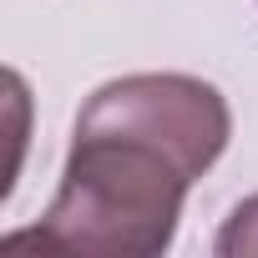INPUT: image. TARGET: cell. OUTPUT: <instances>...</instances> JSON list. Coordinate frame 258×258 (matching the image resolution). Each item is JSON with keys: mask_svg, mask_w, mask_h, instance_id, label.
Instances as JSON below:
<instances>
[{"mask_svg": "<svg viewBox=\"0 0 258 258\" xmlns=\"http://www.w3.org/2000/svg\"><path fill=\"white\" fill-rule=\"evenodd\" d=\"M233 116L218 86L177 71H142L91 91L76 116L61 187L31 233L0 253L152 258L172 248L187 187L223 157Z\"/></svg>", "mask_w": 258, "mask_h": 258, "instance_id": "obj_1", "label": "cell"}, {"mask_svg": "<svg viewBox=\"0 0 258 258\" xmlns=\"http://www.w3.org/2000/svg\"><path fill=\"white\" fill-rule=\"evenodd\" d=\"M213 248L223 258H253L258 253V198H248V203L233 208V218L223 223V233H218Z\"/></svg>", "mask_w": 258, "mask_h": 258, "instance_id": "obj_2", "label": "cell"}]
</instances>
